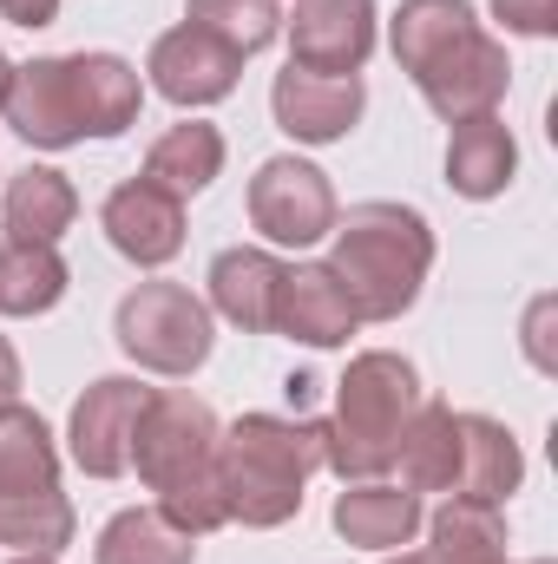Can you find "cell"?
<instances>
[{
	"mask_svg": "<svg viewBox=\"0 0 558 564\" xmlns=\"http://www.w3.org/2000/svg\"><path fill=\"white\" fill-rule=\"evenodd\" d=\"M388 46L447 126L500 112L513 86L506 40H493L466 0H401L388 20Z\"/></svg>",
	"mask_w": 558,
	"mask_h": 564,
	"instance_id": "cell-1",
	"label": "cell"
},
{
	"mask_svg": "<svg viewBox=\"0 0 558 564\" xmlns=\"http://www.w3.org/2000/svg\"><path fill=\"white\" fill-rule=\"evenodd\" d=\"M217 414L191 394V388H151L139 426H132V466L158 492V512L204 539L217 525H230L224 512V479H217Z\"/></svg>",
	"mask_w": 558,
	"mask_h": 564,
	"instance_id": "cell-2",
	"label": "cell"
},
{
	"mask_svg": "<svg viewBox=\"0 0 558 564\" xmlns=\"http://www.w3.org/2000/svg\"><path fill=\"white\" fill-rule=\"evenodd\" d=\"M329 237V276L342 282L355 322H401L420 302V282L433 270V230L415 204H355L348 217H335Z\"/></svg>",
	"mask_w": 558,
	"mask_h": 564,
	"instance_id": "cell-3",
	"label": "cell"
},
{
	"mask_svg": "<svg viewBox=\"0 0 558 564\" xmlns=\"http://www.w3.org/2000/svg\"><path fill=\"white\" fill-rule=\"evenodd\" d=\"M322 473V421L289 414H244L217 433V479L224 512L250 532H277L302 512L309 479Z\"/></svg>",
	"mask_w": 558,
	"mask_h": 564,
	"instance_id": "cell-4",
	"label": "cell"
},
{
	"mask_svg": "<svg viewBox=\"0 0 558 564\" xmlns=\"http://www.w3.org/2000/svg\"><path fill=\"white\" fill-rule=\"evenodd\" d=\"M415 408L420 375L408 355H395V348L355 355L335 381V414L322 421V466L342 486L395 473V446H401V426L415 421Z\"/></svg>",
	"mask_w": 558,
	"mask_h": 564,
	"instance_id": "cell-5",
	"label": "cell"
},
{
	"mask_svg": "<svg viewBox=\"0 0 558 564\" xmlns=\"http://www.w3.org/2000/svg\"><path fill=\"white\" fill-rule=\"evenodd\" d=\"M112 335H119V348L151 368V375H197L204 361H211V302L204 295H191L184 282H139L126 302H119V315H112Z\"/></svg>",
	"mask_w": 558,
	"mask_h": 564,
	"instance_id": "cell-6",
	"label": "cell"
},
{
	"mask_svg": "<svg viewBox=\"0 0 558 564\" xmlns=\"http://www.w3.org/2000/svg\"><path fill=\"white\" fill-rule=\"evenodd\" d=\"M342 204L329 171H315L309 158H264L250 177V224L264 230V243L277 250H309L335 230Z\"/></svg>",
	"mask_w": 558,
	"mask_h": 564,
	"instance_id": "cell-7",
	"label": "cell"
},
{
	"mask_svg": "<svg viewBox=\"0 0 558 564\" xmlns=\"http://www.w3.org/2000/svg\"><path fill=\"white\" fill-rule=\"evenodd\" d=\"M151 388H139L132 375H99L79 401H73V421H66V453L79 473L93 479H119L132 473V426H139Z\"/></svg>",
	"mask_w": 558,
	"mask_h": 564,
	"instance_id": "cell-8",
	"label": "cell"
},
{
	"mask_svg": "<svg viewBox=\"0 0 558 564\" xmlns=\"http://www.w3.org/2000/svg\"><path fill=\"white\" fill-rule=\"evenodd\" d=\"M289 66L302 73H362L375 53V0H296L282 13Z\"/></svg>",
	"mask_w": 558,
	"mask_h": 564,
	"instance_id": "cell-9",
	"label": "cell"
},
{
	"mask_svg": "<svg viewBox=\"0 0 558 564\" xmlns=\"http://www.w3.org/2000/svg\"><path fill=\"white\" fill-rule=\"evenodd\" d=\"M7 126L40 151H66L86 144V112H79V79H73V53L53 59H26L13 66L7 86Z\"/></svg>",
	"mask_w": 558,
	"mask_h": 564,
	"instance_id": "cell-10",
	"label": "cell"
},
{
	"mask_svg": "<svg viewBox=\"0 0 558 564\" xmlns=\"http://www.w3.org/2000/svg\"><path fill=\"white\" fill-rule=\"evenodd\" d=\"M144 73H151V86H158L171 106L197 112V106H217V99H230V93H237L244 53H230L224 40H211L204 26H191V20H184V26H171V33H158V40H151Z\"/></svg>",
	"mask_w": 558,
	"mask_h": 564,
	"instance_id": "cell-11",
	"label": "cell"
},
{
	"mask_svg": "<svg viewBox=\"0 0 558 564\" xmlns=\"http://www.w3.org/2000/svg\"><path fill=\"white\" fill-rule=\"evenodd\" d=\"M270 112L296 144H335L362 126L368 86H362V73H302V66H289L270 86Z\"/></svg>",
	"mask_w": 558,
	"mask_h": 564,
	"instance_id": "cell-12",
	"label": "cell"
},
{
	"mask_svg": "<svg viewBox=\"0 0 558 564\" xmlns=\"http://www.w3.org/2000/svg\"><path fill=\"white\" fill-rule=\"evenodd\" d=\"M99 224H106V243H112L126 263H139V270H164V263L184 250V197L158 191L151 177L119 184V191L106 197Z\"/></svg>",
	"mask_w": 558,
	"mask_h": 564,
	"instance_id": "cell-13",
	"label": "cell"
},
{
	"mask_svg": "<svg viewBox=\"0 0 558 564\" xmlns=\"http://www.w3.org/2000/svg\"><path fill=\"white\" fill-rule=\"evenodd\" d=\"M355 308L342 295V282L329 276V263H282L277 282V315H270V335H289L302 348H342L355 335Z\"/></svg>",
	"mask_w": 558,
	"mask_h": 564,
	"instance_id": "cell-14",
	"label": "cell"
},
{
	"mask_svg": "<svg viewBox=\"0 0 558 564\" xmlns=\"http://www.w3.org/2000/svg\"><path fill=\"white\" fill-rule=\"evenodd\" d=\"M453 433H460V466H453V499H513L519 479H526V453L493 414H453Z\"/></svg>",
	"mask_w": 558,
	"mask_h": 564,
	"instance_id": "cell-15",
	"label": "cell"
},
{
	"mask_svg": "<svg viewBox=\"0 0 558 564\" xmlns=\"http://www.w3.org/2000/svg\"><path fill=\"white\" fill-rule=\"evenodd\" d=\"M79 217V191L66 171L53 164H26L7 177V197H0V230L7 243H60Z\"/></svg>",
	"mask_w": 558,
	"mask_h": 564,
	"instance_id": "cell-16",
	"label": "cell"
},
{
	"mask_svg": "<svg viewBox=\"0 0 558 564\" xmlns=\"http://www.w3.org/2000/svg\"><path fill=\"white\" fill-rule=\"evenodd\" d=\"M277 282H282V263L270 250H217L211 257V315H224L230 328L244 335H270V315H277Z\"/></svg>",
	"mask_w": 558,
	"mask_h": 564,
	"instance_id": "cell-17",
	"label": "cell"
},
{
	"mask_svg": "<svg viewBox=\"0 0 558 564\" xmlns=\"http://www.w3.org/2000/svg\"><path fill=\"white\" fill-rule=\"evenodd\" d=\"M335 532L362 552H401L420 532V492L388 486V479H355L335 499Z\"/></svg>",
	"mask_w": 558,
	"mask_h": 564,
	"instance_id": "cell-18",
	"label": "cell"
},
{
	"mask_svg": "<svg viewBox=\"0 0 558 564\" xmlns=\"http://www.w3.org/2000/svg\"><path fill=\"white\" fill-rule=\"evenodd\" d=\"M513 171H519V144H513V132H506L500 112L453 126V139H447V184H453L460 197L486 204V197H500V191L513 184Z\"/></svg>",
	"mask_w": 558,
	"mask_h": 564,
	"instance_id": "cell-19",
	"label": "cell"
},
{
	"mask_svg": "<svg viewBox=\"0 0 558 564\" xmlns=\"http://www.w3.org/2000/svg\"><path fill=\"white\" fill-rule=\"evenodd\" d=\"M73 79H79L86 139H119V132L139 126L144 79L132 59H119V53H73Z\"/></svg>",
	"mask_w": 558,
	"mask_h": 564,
	"instance_id": "cell-20",
	"label": "cell"
},
{
	"mask_svg": "<svg viewBox=\"0 0 558 564\" xmlns=\"http://www.w3.org/2000/svg\"><path fill=\"white\" fill-rule=\"evenodd\" d=\"M144 177L171 197H197L224 177V132L204 126V119H184L171 132H158L151 151H144Z\"/></svg>",
	"mask_w": 558,
	"mask_h": 564,
	"instance_id": "cell-21",
	"label": "cell"
},
{
	"mask_svg": "<svg viewBox=\"0 0 558 564\" xmlns=\"http://www.w3.org/2000/svg\"><path fill=\"white\" fill-rule=\"evenodd\" d=\"M197 558V539L178 532L158 506H126L106 519L99 545H93V564H191Z\"/></svg>",
	"mask_w": 558,
	"mask_h": 564,
	"instance_id": "cell-22",
	"label": "cell"
},
{
	"mask_svg": "<svg viewBox=\"0 0 558 564\" xmlns=\"http://www.w3.org/2000/svg\"><path fill=\"white\" fill-rule=\"evenodd\" d=\"M395 466H401V486H408V492H453V466H460L453 408H440V401H420L415 421L401 426Z\"/></svg>",
	"mask_w": 558,
	"mask_h": 564,
	"instance_id": "cell-23",
	"label": "cell"
},
{
	"mask_svg": "<svg viewBox=\"0 0 558 564\" xmlns=\"http://www.w3.org/2000/svg\"><path fill=\"white\" fill-rule=\"evenodd\" d=\"M73 532H79V512H73V499L60 492V486H33V492H0V545H13V552H60V545H73Z\"/></svg>",
	"mask_w": 558,
	"mask_h": 564,
	"instance_id": "cell-24",
	"label": "cell"
},
{
	"mask_svg": "<svg viewBox=\"0 0 558 564\" xmlns=\"http://www.w3.org/2000/svg\"><path fill=\"white\" fill-rule=\"evenodd\" d=\"M33 486H60V446L33 408L7 401L0 408V492H33Z\"/></svg>",
	"mask_w": 558,
	"mask_h": 564,
	"instance_id": "cell-25",
	"label": "cell"
},
{
	"mask_svg": "<svg viewBox=\"0 0 558 564\" xmlns=\"http://www.w3.org/2000/svg\"><path fill=\"white\" fill-rule=\"evenodd\" d=\"M433 558L440 564H506V519L486 499H447L433 512Z\"/></svg>",
	"mask_w": 558,
	"mask_h": 564,
	"instance_id": "cell-26",
	"label": "cell"
},
{
	"mask_svg": "<svg viewBox=\"0 0 558 564\" xmlns=\"http://www.w3.org/2000/svg\"><path fill=\"white\" fill-rule=\"evenodd\" d=\"M66 257L60 243H7L0 250V315H46L66 295Z\"/></svg>",
	"mask_w": 558,
	"mask_h": 564,
	"instance_id": "cell-27",
	"label": "cell"
},
{
	"mask_svg": "<svg viewBox=\"0 0 558 564\" xmlns=\"http://www.w3.org/2000/svg\"><path fill=\"white\" fill-rule=\"evenodd\" d=\"M184 20L191 26H204L211 40H224L230 53H264L270 40L282 33V7L277 0H191L184 7Z\"/></svg>",
	"mask_w": 558,
	"mask_h": 564,
	"instance_id": "cell-28",
	"label": "cell"
},
{
	"mask_svg": "<svg viewBox=\"0 0 558 564\" xmlns=\"http://www.w3.org/2000/svg\"><path fill=\"white\" fill-rule=\"evenodd\" d=\"M493 20H500L506 33H526V40H546L558 26L552 0H493Z\"/></svg>",
	"mask_w": 558,
	"mask_h": 564,
	"instance_id": "cell-29",
	"label": "cell"
},
{
	"mask_svg": "<svg viewBox=\"0 0 558 564\" xmlns=\"http://www.w3.org/2000/svg\"><path fill=\"white\" fill-rule=\"evenodd\" d=\"M0 20H13V26L40 33V26H53V20H60V0H0Z\"/></svg>",
	"mask_w": 558,
	"mask_h": 564,
	"instance_id": "cell-30",
	"label": "cell"
},
{
	"mask_svg": "<svg viewBox=\"0 0 558 564\" xmlns=\"http://www.w3.org/2000/svg\"><path fill=\"white\" fill-rule=\"evenodd\" d=\"M7 401H20V355H13V341L0 335V408Z\"/></svg>",
	"mask_w": 558,
	"mask_h": 564,
	"instance_id": "cell-31",
	"label": "cell"
},
{
	"mask_svg": "<svg viewBox=\"0 0 558 564\" xmlns=\"http://www.w3.org/2000/svg\"><path fill=\"white\" fill-rule=\"evenodd\" d=\"M7 86H13V59L0 53V112H7Z\"/></svg>",
	"mask_w": 558,
	"mask_h": 564,
	"instance_id": "cell-32",
	"label": "cell"
},
{
	"mask_svg": "<svg viewBox=\"0 0 558 564\" xmlns=\"http://www.w3.org/2000/svg\"><path fill=\"white\" fill-rule=\"evenodd\" d=\"M388 564H440V558H433V552H395Z\"/></svg>",
	"mask_w": 558,
	"mask_h": 564,
	"instance_id": "cell-33",
	"label": "cell"
},
{
	"mask_svg": "<svg viewBox=\"0 0 558 564\" xmlns=\"http://www.w3.org/2000/svg\"><path fill=\"white\" fill-rule=\"evenodd\" d=\"M7 564H60V558H46V552H13Z\"/></svg>",
	"mask_w": 558,
	"mask_h": 564,
	"instance_id": "cell-34",
	"label": "cell"
},
{
	"mask_svg": "<svg viewBox=\"0 0 558 564\" xmlns=\"http://www.w3.org/2000/svg\"><path fill=\"white\" fill-rule=\"evenodd\" d=\"M533 564H552V558H533Z\"/></svg>",
	"mask_w": 558,
	"mask_h": 564,
	"instance_id": "cell-35",
	"label": "cell"
},
{
	"mask_svg": "<svg viewBox=\"0 0 558 564\" xmlns=\"http://www.w3.org/2000/svg\"><path fill=\"white\" fill-rule=\"evenodd\" d=\"M506 564H513V558H506Z\"/></svg>",
	"mask_w": 558,
	"mask_h": 564,
	"instance_id": "cell-36",
	"label": "cell"
}]
</instances>
